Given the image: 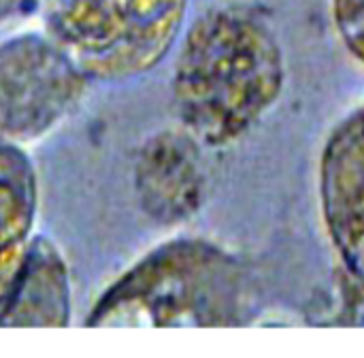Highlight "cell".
<instances>
[{
    "mask_svg": "<svg viewBox=\"0 0 364 358\" xmlns=\"http://www.w3.org/2000/svg\"><path fill=\"white\" fill-rule=\"evenodd\" d=\"M284 77L282 47L256 15L207 11L188 30L175 64L179 122L196 143L228 145L277 102Z\"/></svg>",
    "mask_w": 364,
    "mask_h": 358,
    "instance_id": "obj_1",
    "label": "cell"
},
{
    "mask_svg": "<svg viewBox=\"0 0 364 358\" xmlns=\"http://www.w3.org/2000/svg\"><path fill=\"white\" fill-rule=\"evenodd\" d=\"M247 286L239 263L213 243L156 248L96 303L90 327L226 329L243 322Z\"/></svg>",
    "mask_w": 364,
    "mask_h": 358,
    "instance_id": "obj_2",
    "label": "cell"
},
{
    "mask_svg": "<svg viewBox=\"0 0 364 358\" xmlns=\"http://www.w3.org/2000/svg\"><path fill=\"white\" fill-rule=\"evenodd\" d=\"M188 0H45L47 38L85 75L128 79L171 49Z\"/></svg>",
    "mask_w": 364,
    "mask_h": 358,
    "instance_id": "obj_3",
    "label": "cell"
},
{
    "mask_svg": "<svg viewBox=\"0 0 364 358\" xmlns=\"http://www.w3.org/2000/svg\"><path fill=\"white\" fill-rule=\"evenodd\" d=\"M83 73L49 41L0 45V139L26 143L60 124L83 94Z\"/></svg>",
    "mask_w": 364,
    "mask_h": 358,
    "instance_id": "obj_4",
    "label": "cell"
},
{
    "mask_svg": "<svg viewBox=\"0 0 364 358\" xmlns=\"http://www.w3.org/2000/svg\"><path fill=\"white\" fill-rule=\"evenodd\" d=\"M320 203L337 254L364 286V107L348 115L324 145Z\"/></svg>",
    "mask_w": 364,
    "mask_h": 358,
    "instance_id": "obj_5",
    "label": "cell"
},
{
    "mask_svg": "<svg viewBox=\"0 0 364 358\" xmlns=\"http://www.w3.org/2000/svg\"><path fill=\"white\" fill-rule=\"evenodd\" d=\"M194 139L186 135H158L141 154L136 186L145 209L158 220L186 218L200 199V171Z\"/></svg>",
    "mask_w": 364,
    "mask_h": 358,
    "instance_id": "obj_6",
    "label": "cell"
},
{
    "mask_svg": "<svg viewBox=\"0 0 364 358\" xmlns=\"http://www.w3.org/2000/svg\"><path fill=\"white\" fill-rule=\"evenodd\" d=\"M34 175L28 158L0 143V307L13 293L32 248Z\"/></svg>",
    "mask_w": 364,
    "mask_h": 358,
    "instance_id": "obj_7",
    "label": "cell"
},
{
    "mask_svg": "<svg viewBox=\"0 0 364 358\" xmlns=\"http://www.w3.org/2000/svg\"><path fill=\"white\" fill-rule=\"evenodd\" d=\"M0 325L60 327L68 318V286L60 256L47 241L30 248L23 271L0 307Z\"/></svg>",
    "mask_w": 364,
    "mask_h": 358,
    "instance_id": "obj_8",
    "label": "cell"
},
{
    "mask_svg": "<svg viewBox=\"0 0 364 358\" xmlns=\"http://www.w3.org/2000/svg\"><path fill=\"white\" fill-rule=\"evenodd\" d=\"M333 17L343 45L364 64V0H333Z\"/></svg>",
    "mask_w": 364,
    "mask_h": 358,
    "instance_id": "obj_9",
    "label": "cell"
},
{
    "mask_svg": "<svg viewBox=\"0 0 364 358\" xmlns=\"http://www.w3.org/2000/svg\"><path fill=\"white\" fill-rule=\"evenodd\" d=\"M30 4H34V0H0V17L13 15L17 11H26Z\"/></svg>",
    "mask_w": 364,
    "mask_h": 358,
    "instance_id": "obj_10",
    "label": "cell"
}]
</instances>
